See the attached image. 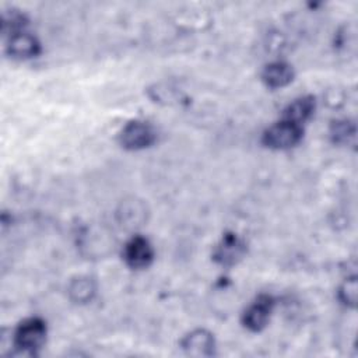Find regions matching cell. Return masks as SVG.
Wrapping results in <instances>:
<instances>
[{"instance_id":"obj_1","label":"cell","mask_w":358,"mask_h":358,"mask_svg":"<svg viewBox=\"0 0 358 358\" xmlns=\"http://www.w3.org/2000/svg\"><path fill=\"white\" fill-rule=\"evenodd\" d=\"M46 340V324L39 317H29L22 320L14 334V347L25 355H34L38 348L43 345Z\"/></svg>"},{"instance_id":"obj_2","label":"cell","mask_w":358,"mask_h":358,"mask_svg":"<svg viewBox=\"0 0 358 358\" xmlns=\"http://www.w3.org/2000/svg\"><path fill=\"white\" fill-rule=\"evenodd\" d=\"M302 133L301 124L281 119L264 130L262 141L271 150H288L301 141Z\"/></svg>"},{"instance_id":"obj_3","label":"cell","mask_w":358,"mask_h":358,"mask_svg":"<svg viewBox=\"0 0 358 358\" xmlns=\"http://www.w3.org/2000/svg\"><path fill=\"white\" fill-rule=\"evenodd\" d=\"M119 138L123 148L137 151L152 145L157 134L150 123L143 120H131L122 129Z\"/></svg>"},{"instance_id":"obj_4","label":"cell","mask_w":358,"mask_h":358,"mask_svg":"<svg viewBox=\"0 0 358 358\" xmlns=\"http://www.w3.org/2000/svg\"><path fill=\"white\" fill-rule=\"evenodd\" d=\"M147 203L138 197H127L122 200L116 208V220L124 229L134 231L141 228L148 220Z\"/></svg>"},{"instance_id":"obj_5","label":"cell","mask_w":358,"mask_h":358,"mask_svg":"<svg viewBox=\"0 0 358 358\" xmlns=\"http://www.w3.org/2000/svg\"><path fill=\"white\" fill-rule=\"evenodd\" d=\"M123 259L133 270L147 268L154 259V249L148 239L134 235L123 248Z\"/></svg>"},{"instance_id":"obj_6","label":"cell","mask_w":358,"mask_h":358,"mask_svg":"<svg viewBox=\"0 0 358 358\" xmlns=\"http://www.w3.org/2000/svg\"><path fill=\"white\" fill-rule=\"evenodd\" d=\"M274 301L270 295H260L253 303H250L242 315V322L246 329L252 331H260L268 323Z\"/></svg>"},{"instance_id":"obj_7","label":"cell","mask_w":358,"mask_h":358,"mask_svg":"<svg viewBox=\"0 0 358 358\" xmlns=\"http://www.w3.org/2000/svg\"><path fill=\"white\" fill-rule=\"evenodd\" d=\"M180 347L190 357H211L215 350V340L208 330L196 329L182 338Z\"/></svg>"},{"instance_id":"obj_8","label":"cell","mask_w":358,"mask_h":358,"mask_svg":"<svg viewBox=\"0 0 358 358\" xmlns=\"http://www.w3.org/2000/svg\"><path fill=\"white\" fill-rule=\"evenodd\" d=\"M7 52L13 59L27 60L39 55L41 43L34 35L21 31L8 36Z\"/></svg>"},{"instance_id":"obj_9","label":"cell","mask_w":358,"mask_h":358,"mask_svg":"<svg viewBox=\"0 0 358 358\" xmlns=\"http://www.w3.org/2000/svg\"><path fill=\"white\" fill-rule=\"evenodd\" d=\"M245 250L246 246L242 239H239L235 234H225L220 243L215 246L213 257L220 264L232 266L242 259Z\"/></svg>"},{"instance_id":"obj_10","label":"cell","mask_w":358,"mask_h":358,"mask_svg":"<svg viewBox=\"0 0 358 358\" xmlns=\"http://www.w3.org/2000/svg\"><path fill=\"white\" fill-rule=\"evenodd\" d=\"M262 80L270 88H282L294 80V69L281 60L271 62L263 69Z\"/></svg>"},{"instance_id":"obj_11","label":"cell","mask_w":358,"mask_h":358,"mask_svg":"<svg viewBox=\"0 0 358 358\" xmlns=\"http://www.w3.org/2000/svg\"><path fill=\"white\" fill-rule=\"evenodd\" d=\"M315 112V98L310 95L299 96L294 99L282 112V119L289 120L292 123L301 124L306 122Z\"/></svg>"},{"instance_id":"obj_12","label":"cell","mask_w":358,"mask_h":358,"mask_svg":"<svg viewBox=\"0 0 358 358\" xmlns=\"http://www.w3.org/2000/svg\"><path fill=\"white\" fill-rule=\"evenodd\" d=\"M67 292L73 302L87 303L94 298L96 292V285L90 275H78L70 281Z\"/></svg>"},{"instance_id":"obj_13","label":"cell","mask_w":358,"mask_h":358,"mask_svg":"<svg viewBox=\"0 0 358 358\" xmlns=\"http://www.w3.org/2000/svg\"><path fill=\"white\" fill-rule=\"evenodd\" d=\"M355 123L347 119L334 120L330 127V137L334 144L348 145L355 141Z\"/></svg>"},{"instance_id":"obj_14","label":"cell","mask_w":358,"mask_h":358,"mask_svg":"<svg viewBox=\"0 0 358 358\" xmlns=\"http://www.w3.org/2000/svg\"><path fill=\"white\" fill-rule=\"evenodd\" d=\"M338 299L343 305L348 308L357 306V294H358V285L355 277H348L343 281V284L338 287Z\"/></svg>"}]
</instances>
